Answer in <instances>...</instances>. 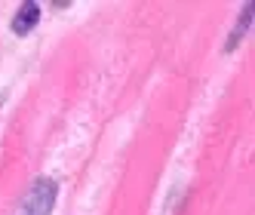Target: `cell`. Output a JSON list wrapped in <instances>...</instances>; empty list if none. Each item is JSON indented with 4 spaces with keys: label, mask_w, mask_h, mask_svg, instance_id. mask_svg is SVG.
I'll return each instance as SVG.
<instances>
[{
    "label": "cell",
    "mask_w": 255,
    "mask_h": 215,
    "mask_svg": "<svg viewBox=\"0 0 255 215\" xmlns=\"http://www.w3.org/2000/svg\"><path fill=\"white\" fill-rule=\"evenodd\" d=\"M37 22H40V3H37V0H25V3L15 9L9 28H12L15 37H28V34L37 28Z\"/></svg>",
    "instance_id": "cell-2"
},
{
    "label": "cell",
    "mask_w": 255,
    "mask_h": 215,
    "mask_svg": "<svg viewBox=\"0 0 255 215\" xmlns=\"http://www.w3.org/2000/svg\"><path fill=\"white\" fill-rule=\"evenodd\" d=\"M249 25H252V3H243V9H240V19H237V25H234V31L228 34V40H225V52H234L237 46H240V40L249 34Z\"/></svg>",
    "instance_id": "cell-3"
},
{
    "label": "cell",
    "mask_w": 255,
    "mask_h": 215,
    "mask_svg": "<svg viewBox=\"0 0 255 215\" xmlns=\"http://www.w3.org/2000/svg\"><path fill=\"white\" fill-rule=\"evenodd\" d=\"M56 200H59V185L52 182V178L40 175V178H34L31 188L25 191V200L19 206V215H52Z\"/></svg>",
    "instance_id": "cell-1"
}]
</instances>
